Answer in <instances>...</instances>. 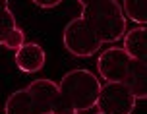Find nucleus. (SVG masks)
<instances>
[{
    "label": "nucleus",
    "mask_w": 147,
    "mask_h": 114,
    "mask_svg": "<svg viewBox=\"0 0 147 114\" xmlns=\"http://www.w3.org/2000/svg\"><path fill=\"white\" fill-rule=\"evenodd\" d=\"M70 110L52 79H33L6 99L4 114H58Z\"/></svg>",
    "instance_id": "1"
},
{
    "label": "nucleus",
    "mask_w": 147,
    "mask_h": 114,
    "mask_svg": "<svg viewBox=\"0 0 147 114\" xmlns=\"http://www.w3.org/2000/svg\"><path fill=\"white\" fill-rule=\"evenodd\" d=\"M80 6L81 18L91 25L103 45L120 41L128 31V20L118 0H83Z\"/></svg>",
    "instance_id": "2"
},
{
    "label": "nucleus",
    "mask_w": 147,
    "mask_h": 114,
    "mask_svg": "<svg viewBox=\"0 0 147 114\" xmlns=\"http://www.w3.org/2000/svg\"><path fill=\"white\" fill-rule=\"evenodd\" d=\"M58 91L70 110L85 112L89 108H95L97 97L101 91V81L93 72L85 68H76L62 76Z\"/></svg>",
    "instance_id": "3"
},
{
    "label": "nucleus",
    "mask_w": 147,
    "mask_h": 114,
    "mask_svg": "<svg viewBox=\"0 0 147 114\" xmlns=\"http://www.w3.org/2000/svg\"><path fill=\"white\" fill-rule=\"evenodd\" d=\"M62 43H64V49L70 54H74L78 58L93 56L103 47L97 33L91 29V25L81 16L74 18V20H70L66 23V27L62 31Z\"/></svg>",
    "instance_id": "4"
},
{
    "label": "nucleus",
    "mask_w": 147,
    "mask_h": 114,
    "mask_svg": "<svg viewBox=\"0 0 147 114\" xmlns=\"http://www.w3.org/2000/svg\"><path fill=\"white\" fill-rule=\"evenodd\" d=\"M136 103V97L122 81H105L95 107L103 114H132Z\"/></svg>",
    "instance_id": "5"
},
{
    "label": "nucleus",
    "mask_w": 147,
    "mask_h": 114,
    "mask_svg": "<svg viewBox=\"0 0 147 114\" xmlns=\"http://www.w3.org/2000/svg\"><path fill=\"white\" fill-rule=\"evenodd\" d=\"M132 58L122 47H109L99 54L97 70L105 81H124Z\"/></svg>",
    "instance_id": "6"
},
{
    "label": "nucleus",
    "mask_w": 147,
    "mask_h": 114,
    "mask_svg": "<svg viewBox=\"0 0 147 114\" xmlns=\"http://www.w3.org/2000/svg\"><path fill=\"white\" fill-rule=\"evenodd\" d=\"M16 64L22 72L25 74H37L39 70H43L45 62H47V52L39 43H25L16 50Z\"/></svg>",
    "instance_id": "7"
},
{
    "label": "nucleus",
    "mask_w": 147,
    "mask_h": 114,
    "mask_svg": "<svg viewBox=\"0 0 147 114\" xmlns=\"http://www.w3.org/2000/svg\"><path fill=\"white\" fill-rule=\"evenodd\" d=\"M130 93H132L136 101H143L147 97V60H136L132 58L128 74H126L124 81H122Z\"/></svg>",
    "instance_id": "8"
},
{
    "label": "nucleus",
    "mask_w": 147,
    "mask_h": 114,
    "mask_svg": "<svg viewBox=\"0 0 147 114\" xmlns=\"http://www.w3.org/2000/svg\"><path fill=\"white\" fill-rule=\"evenodd\" d=\"M122 49L128 52L130 58L147 60V27L145 25H138V27L126 31Z\"/></svg>",
    "instance_id": "9"
},
{
    "label": "nucleus",
    "mask_w": 147,
    "mask_h": 114,
    "mask_svg": "<svg viewBox=\"0 0 147 114\" xmlns=\"http://www.w3.org/2000/svg\"><path fill=\"white\" fill-rule=\"evenodd\" d=\"M120 6L126 20H132L138 25L147 23V0H122Z\"/></svg>",
    "instance_id": "10"
},
{
    "label": "nucleus",
    "mask_w": 147,
    "mask_h": 114,
    "mask_svg": "<svg viewBox=\"0 0 147 114\" xmlns=\"http://www.w3.org/2000/svg\"><path fill=\"white\" fill-rule=\"evenodd\" d=\"M16 27V16L12 14V10L8 6V0H0V47L4 37Z\"/></svg>",
    "instance_id": "11"
},
{
    "label": "nucleus",
    "mask_w": 147,
    "mask_h": 114,
    "mask_svg": "<svg viewBox=\"0 0 147 114\" xmlns=\"http://www.w3.org/2000/svg\"><path fill=\"white\" fill-rule=\"evenodd\" d=\"M23 43H25V33H23V29H20L16 25V27L4 37L2 47H6V49H10V50H18Z\"/></svg>",
    "instance_id": "12"
},
{
    "label": "nucleus",
    "mask_w": 147,
    "mask_h": 114,
    "mask_svg": "<svg viewBox=\"0 0 147 114\" xmlns=\"http://www.w3.org/2000/svg\"><path fill=\"white\" fill-rule=\"evenodd\" d=\"M35 6L39 8H43V10H51V8H56L62 2V0H31Z\"/></svg>",
    "instance_id": "13"
},
{
    "label": "nucleus",
    "mask_w": 147,
    "mask_h": 114,
    "mask_svg": "<svg viewBox=\"0 0 147 114\" xmlns=\"http://www.w3.org/2000/svg\"><path fill=\"white\" fill-rule=\"evenodd\" d=\"M58 114H81V112H74V110H64V112H58Z\"/></svg>",
    "instance_id": "14"
},
{
    "label": "nucleus",
    "mask_w": 147,
    "mask_h": 114,
    "mask_svg": "<svg viewBox=\"0 0 147 114\" xmlns=\"http://www.w3.org/2000/svg\"><path fill=\"white\" fill-rule=\"evenodd\" d=\"M78 2H83V0H78Z\"/></svg>",
    "instance_id": "15"
},
{
    "label": "nucleus",
    "mask_w": 147,
    "mask_h": 114,
    "mask_svg": "<svg viewBox=\"0 0 147 114\" xmlns=\"http://www.w3.org/2000/svg\"><path fill=\"white\" fill-rule=\"evenodd\" d=\"M97 114H103V112H97Z\"/></svg>",
    "instance_id": "16"
}]
</instances>
